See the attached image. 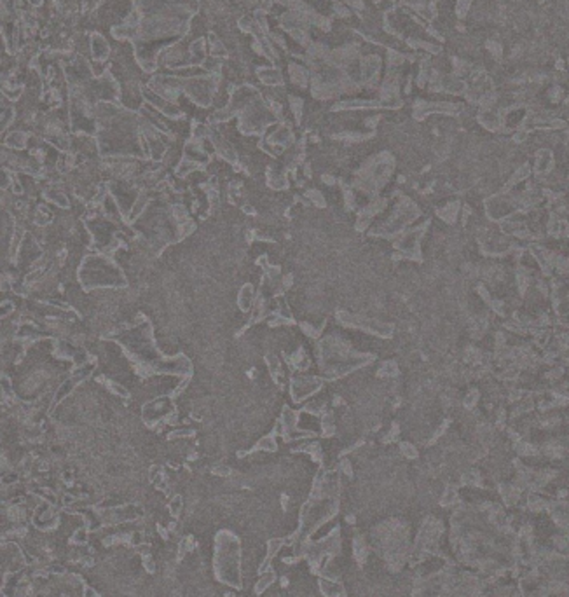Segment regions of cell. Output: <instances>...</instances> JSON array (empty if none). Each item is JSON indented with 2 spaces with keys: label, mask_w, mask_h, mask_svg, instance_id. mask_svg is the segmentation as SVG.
<instances>
[{
  "label": "cell",
  "mask_w": 569,
  "mask_h": 597,
  "mask_svg": "<svg viewBox=\"0 0 569 597\" xmlns=\"http://www.w3.org/2000/svg\"><path fill=\"white\" fill-rule=\"evenodd\" d=\"M217 574L224 583L240 587V547L229 533H222L217 538Z\"/></svg>",
  "instance_id": "1"
},
{
  "label": "cell",
  "mask_w": 569,
  "mask_h": 597,
  "mask_svg": "<svg viewBox=\"0 0 569 597\" xmlns=\"http://www.w3.org/2000/svg\"><path fill=\"white\" fill-rule=\"evenodd\" d=\"M87 538H89L87 528H77L76 531H74L72 541H74V543H77V545H84V543H87Z\"/></svg>",
  "instance_id": "2"
},
{
  "label": "cell",
  "mask_w": 569,
  "mask_h": 597,
  "mask_svg": "<svg viewBox=\"0 0 569 597\" xmlns=\"http://www.w3.org/2000/svg\"><path fill=\"white\" fill-rule=\"evenodd\" d=\"M168 508H170L171 515H178V512L182 510V498H180V496H175V498L170 501V505H168Z\"/></svg>",
  "instance_id": "3"
},
{
  "label": "cell",
  "mask_w": 569,
  "mask_h": 597,
  "mask_svg": "<svg viewBox=\"0 0 569 597\" xmlns=\"http://www.w3.org/2000/svg\"><path fill=\"white\" fill-rule=\"evenodd\" d=\"M82 597H100V595H98V592H96L95 589H91V587H86L84 592H82Z\"/></svg>",
  "instance_id": "4"
}]
</instances>
